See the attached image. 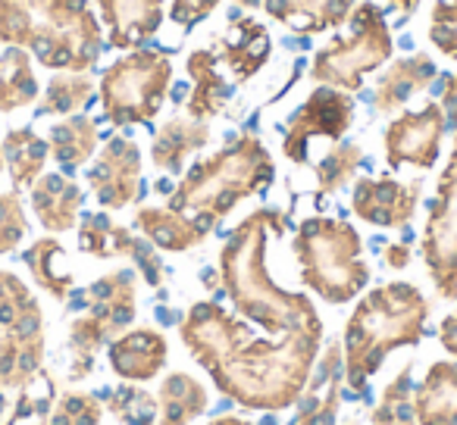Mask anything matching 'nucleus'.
Segmentation results:
<instances>
[{
    "label": "nucleus",
    "mask_w": 457,
    "mask_h": 425,
    "mask_svg": "<svg viewBox=\"0 0 457 425\" xmlns=\"http://www.w3.org/2000/svg\"><path fill=\"white\" fill-rule=\"evenodd\" d=\"M188 354L228 400L248 410H286L311 381L323 338H257L251 323L201 300L179 325Z\"/></svg>",
    "instance_id": "f257e3e1"
},
{
    "label": "nucleus",
    "mask_w": 457,
    "mask_h": 425,
    "mask_svg": "<svg viewBox=\"0 0 457 425\" xmlns=\"http://www.w3.org/2000/svg\"><path fill=\"white\" fill-rule=\"evenodd\" d=\"M286 232V213L254 209L228 232L220 250V279L236 313L270 338H323V319L307 294L286 291L267 269L270 235Z\"/></svg>",
    "instance_id": "f03ea898"
},
{
    "label": "nucleus",
    "mask_w": 457,
    "mask_h": 425,
    "mask_svg": "<svg viewBox=\"0 0 457 425\" xmlns=\"http://www.w3.org/2000/svg\"><path fill=\"white\" fill-rule=\"evenodd\" d=\"M0 45L22 47L47 69L88 72L104 32L88 0H0Z\"/></svg>",
    "instance_id": "7ed1b4c3"
},
{
    "label": "nucleus",
    "mask_w": 457,
    "mask_h": 425,
    "mask_svg": "<svg viewBox=\"0 0 457 425\" xmlns=\"http://www.w3.org/2000/svg\"><path fill=\"white\" fill-rule=\"evenodd\" d=\"M429 300L411 282H388L363 294L345 323V381L367 397L370 379L398 347H413L426 335Z\"/></svg>",
    "instance_id": "20e7f679"
},
{
    "label": "nucleus",
    "mask_w": 457,
    "mask_h": 425,
    "mask_svg": "<svg viewBox=\"0 0 457 425\" xmlns=\"http://www.w3.org/2000/svg\"><path fill=\"white\" fill-rule=\"evenodd\" d=\"M273 178L276 163L263 141L251 132H242L222 151L197 159L185 172L182 182L170 194V209L213 232L238 203L263 194L273 184Z\"/></svg>",
    "instance_id": "39448f33"
},
{
    "label": "nucleus",
    "mask_w": 457,
    "mask_h": 425,
    "mask_svg": "<svg viewBox=\"0 0 457 425\" xmlns=\"http://www.w3.org/2000/svg\"><path fill=\"white\" fill-rule=\"evenodd\" d=\"M292 250L304 288H311L326 304H348L367 288L370 266L363 260V241L345 219H304Z\"/></svg>",
    "instance_id": "423d86ee"
},
{
    "label": "nucleus",
    "mask_w": 457,
    "mask_h": 425,
    "mask_svg": "<svg viewBox=\"0 0 457 425\" xmlns=\"http://www.w3.org/2000/svg\"><path fill=\"white\" fill-rule=\"evenodd\" d=\"M392 51L395 45L386 13L370 0H361L348 16V32L332 38L329 45L317 51V57L311 63V78L354 94V91H361L363 76H370L382 63H388Z\"/></svg>",
    "instance_id": "0eeeda50"
},
{
    "label": "nucleus",
    "mask_w": 457,
    "mask_h": 425,
    "mask_svg": "<svg viewBox=\"0 0 457 425\" xmlns=\"http://www.w3.org/2000/svg\"><path fill=\"white\" fill-rule=\"evenodd\" d=\"M45 316L29 285L0 269V388L20 391L45 372Z\"/></svg>",
    "instance_id": "6e6552de"
},
{
    "label": "nucleus",
    "mask_w": 457,
    "mask_h": 425,
    "mask_svg": "<svg viewBox=\"0 0 457 425\" xmlns=\"http://www.w3.org/2000/svg\"><path fill=\"white\" fill-rule=\"evenodd\" d=\"M172 82V60L163 51H132L101 76L104 119L116 128L145 126L160 113Z\"/></svg>",
    "instance_id": "1a4fd4ad"
},
{
    "label": "nucleus",
    "mask_w": 457,
    "mask_h": 425,
    "mask_svg": "<svg viewBox=\"0 0 457 425\" xmlns=\"http://www.w3.org/2000/svg\"><path fill=\"white\" fill-rule=\"evenodd\" d=\"M442 107L454 128V147H451L448 166L438 176L420 248H423V263L438 298L457 300V72L445 76Z\"/></svg>",
    "instance_id": "9d476101"
},
{
    "label": "nucleus",
    "mask_w": 457,
    "mask_h": 425,
    "mask_svg": "<svg viewBox=\"0 0 457 425\" xmlns=\"http://www.w3.org/2000/svg\"><path fill=\"white\" fill-rule=\"evenodd\" d=\"M351 122H354V97H351L348 91L320 85V88L311 91V97L295 110L292 119L286 122L282 153H286L292 163L304 166L313 138L342 141L345 132L351 128Z\"/></svg>",
    "instance_id": "9b49d317"
},
{
    "label": "nucleus",
    "mask_w": 457,
    "mask_h": 425,
    "mask_svg": "<svg viewBox=\"0 0 457 425\" xmlns=\"http://www.w3.org/2000/svg\"><path fill=\"white\" fill-rule=\"evenodd\" d=\"M445 132H448V116L442 103H426L420 110H404L401 116H395L382 135L388 169H401V166L432 169L442 153Z\"/></svg>",
    "instance_id": "f8f14e48"
},
{
    "label": "nucleus",
    "mask_w": 457,
    "mask_h": 425,
    "mask_svg": "<svg viewBox=\"0 0 457 425\" xmlns=\"http://www.w3.org/2000/svg\"><path fill=\"white\" fill-rule=\"evenodd\" d=\"M88 184L104 209H126L141 197V151L132 138H113L88 169Z\"/></svg>",
    "instance_id": "ddd939ff"
},
{
    "label": "nucleus",
    "mask_w": 457,
    "mask_h": 425,
    "mask_svg": "<svg viewBox=\"0 0 457 425\" xmlns=\"http://www.w3.org/2000/svg\"><path fill=\"white\" fill-rule=\"evenodd\" d=\"M423 182H398L392 176L379 178H357L354 194H351V209L354 217L379 229H407L420 207Z\"/></svg>",
    "instance_id": "4468645a"
},
{
    "label": "nucleus",
    "mask_w": 457,
    "mask_h": 425,
    "mask_svg": "<svg viewBox=\"0 0 457 425\" xmlns=\"http://www.w3.org/2000/svg\"><path fill=\"white\" fill-rule=\"evenodd\" d=\"M79 306L95 319H101L110 341L120 338L135 319V273L132 269H113V273L101 275L85 291H79Z\"/></svg>",
    "instance_id": "2eb2a0df"
},
{
    "label": "nucleus",
    "mask_w": 457,
    "mask_h": 425,
    "mask_svg": "<svg viewBox=\"0 0 457 425\" xmlns=\"http://www.w3.org/2000/svg\"><path fill=\"white\" fill-rule=\"evenodd\" d=\"M166 0H97L107 41L116 51H135L157 35Z\"/></svg>",
    "instance_id": "dca6fc26"
},
{
    "label": "nucleus",
    "mask_w": 457,
    "mask_h": 425,
    "mask_svg": "<svg viewBox=\"0 0 457 425\" xmlns=\"http://www.w3.org/2000/svg\"><path fill=\"white\" fill-rule=\"evenodd\" d=\"M210 51L236 76V82H248L267 66L270 53H273V41H270L267 26H261L257 20H236L226 35L213 41Z\"/></svg>",
    "instance_id": "f3484780"
},
{
    "label": "nucleus",
    "mask_w": 457,
    "mask_h": 425,
    "mask_svg": "<svg viewBox=\"0 0 457 425\" xmlns=\"http://www.w3.org/2000/svg\"><path fill=\"white\" fill-rule=\"evenodd\" d=\"M166 356H170L166 338L154 329L122 331L120 338L110 341L107 350V360L113 366V372L126 381H151L166 366Z\"/></svg>",
    "instance_id": "a211bd4d"
},
{
    "label": "nucleus",
    "mask_w": 457,
    "mask_h": 425,
    "mask_svg": "<svg viewBox=\"0 0 457 425\" xmlns=\"http://www.w3.org/2000/svg\"><path fill=\"white\" fill-rule=\"evenodd\" d=\"M438 69L432 63V57L426 53H411V57L392 60L386 69L376 78V91H373V107L379 113H398L413 94L426 91L436 82Z\"/></svg>",
    "instance_id": "6ab92c4d"
},
{
    "label": "nucleus",
    "mask_w": 457,
    "mask_h": 425,
    "mask_svg": "<svg viewBox=\"0 0 457 425\" xmlns=\"http://www.w3.org/2000/svg\"><path fill=\"white\" fill-rule=\"evenodd\" d=\"M85 191L72 182L70 176H57V172H47L38 182L32 184V209L38 223L45 225L51 235L76 229L79 213H82Z\"/></svg>",
    "instance_id": "aec40b11"
},
{
    "label": "nucleus",
    "mask_w": 457,
    "mask_h": 425,
    "mask_svg": "<svg viewBox=\"0 0 457 425\" xmlns=\"http://www.w3.org/2000/svg\"><path fill=\"white\" fill-rule=\"evenodd\" d=\"M188 76H191V91H188V116L197 122L216 119L222 110L232 101V85L226 82V76L220 72V60L210 47H197L188 57Z\"/></svg>",
    "instance_id": "412c9836"
},
{
    "label": "nucleus",
    "mask_w": 457,
    "mask_h": 425,
    "mask_svg": "<svg viewBox=\"0 0 457 425\" xmlns=\"http://www.w3.org/2000/svg\"><path fill=\"white\" fill-rule=\"evenodd\" d=\"M261 7L298 35H320L348 22L354 0H261Z\"/></svg>",
    "instance_id": "4be33fe9"
},
{
    "label": "nucleus",
    "mask_w": 457,
    "mask_h": 425,
    "mask_svg": "<svg viewBox=\"0 0 457 425\" xmlns=\"http://www.w3.org/2000/svg\"><path fill=\"white\" fill-rule=\"evenodd\" d=\"M135 229L141 232V238L154 244L160 250H172V254H182L197 244H204V238L210 235L201 223L182 217L170 207H141L135 213Z\"/></svg>",
    "instance_id": "5701e85b"
},
{
    "label": "nucleus",
    "mask_w": 457,
    "mask_h": 425,
    "mask_svg": "<svg viewBox=\"0 0 457 425\" xmlns=\"http://www.w3.org/2000/svg\"><path fill=\"white\" fill-rule=\"evenodd\" d=\"M207 141H210L207 122H197V119H191V116H172V119H166L163 126L154 132L151 159L157 169L176 176V172H182L185 159L201 151Z\"/></svg>",
    "instance_id": "b1692460"
},
{
    "label": "nucleus",
    "mask_w": 457,
    "mask_h": 425,
    "mask_svg": "<svg viewBox=\"0 0 457 425\" xmlns=\"http://www.w3.org/2000/svg\"><path fill=\"white\" fill-rule=\"evenodd\" d=\"M417 425H457V363H436L413 394Z\"/></svg>",
    "instance_id": "393cba45"
},
{
    "label": "nucleus",
    "mask_w": 457,
    "mask_h": 425,
    "mask_svg": "<svg viewBox=\"0 0 457 425\" xmlns=\"http://www.w3.org/2000/svg\"><path fill=\"white\" fill-rule=\"evenodd\" d=\"M4 163H7L10 182H13V191L32 188L41 176H45V163L51 157V147L32 128H10L4 135Z\"/></svg>",
    "instance_id": "a878e982"
},
{
    "label": "nucleus",
    "mask_w": 457,
    "mask_h": 425,
    "mask_svg": "<svg viewBox=\"0 0 457 425\" xmlns=\"http://www.w3.org/2000/svg\"><path fill=\"white\" fill-rule=\"evenodd\" d=\"M207 391L188 372H172L157 391V425H191L207 410Z\"/></svg>",
    "instance_id": "bb28decb"
},
{
    "label": "nucleus",
    "mask_w": 457,
    "mask_h": 425,
    "mask_svg": "<svg viewBox=\"0 0 457 425\" xmlns=\"http://www.w3.org/2000/svg\"><path fill=\"white\" fill-rule=\"evenodd\" d=\"M97 141H101V132H97V122L88 119V116H66L47 135V147H51V157L63 166L66 172L85 166L97 151Z\"/></svg>",
    "instance_id": "cd10ccee"
},
{
    "label": "nucleus",
    "mask_w": 457,
    "mask_h": 425,
    "mask_svg": "<svg viewBox=\"0 0 457 425\" xmlns=\"http://www.w3.org/2000/svg\"><path fill=\"white\" fill-rule=\"evenodd\" d=\"M22 260L41 291H47L54 300H70V294L76 291V279L66 269V250L57 238H38L22 254Z\"/></svg>",
    "instance_id": "c85d7f7f"
},
{
    "label": "nucleus",
    "mask_w": 457,
    "mask_h": 425,
    "mask_svg": "<svg viewBox=\"0 0 457 425\" xmlns=\"http://www.w3.org/2000/svg\"><path fill=\"white\" fill-rule=\"evenodd\" d=\"M38 101V78L32 57L22 47H7L0 53V113H16Z\"/></svg>",
    "instance_id": "c756f323"
},
{
    "label": "nucleus",
    "mask_w": 457,
    "mask_h": 425,
    "mask_svg": "<svg viewBox=\"0 0 457 425\" xmlns=\"http://www.w3.org/2000/svg\"><path fill=\"white\" fill-rule=\"evenodd\" d=\"M132 232L126 225L113 223L107 213H88L79 225V248L85 254L97 257V260H110V257H126L129 244H132Z\"/></svg>",
    "instance_id": "7c9ffc66"
},
{
    "label": "nucleus",
    "mask_w": 457,
    "mask_h": 425,
    "mask_svg": "<svg viewBox=\"0 0 457 425\" xmlns=\"http://www.w3.org/2000/svg\"><path fill=\"white\" fill-rule=\"evenodd\" d=\"M95 78L88 72H60L47 82L41 97V113L54 116H76L95 101Z\"/></svg>",
    "instance_id": "2f4dec72"
},
{
    "label": "nucleus",
    "mask_w": 457,
    "mask_h": 425,
    "mask_svg": "<svg viewBox=\"0 0 457 425\" xmlns=\"http://www.w3.org/2000/svg\"><path fill=\"white\" fill-rule=\"evenodd\" d=\"M110 344L107 329L101 325V319H95L91 313L72 319L70 325V350H72V379H85L95 366L97 350Z\"/></svg>",
    "instance_id": "473e14b6"
},
{
    "label": "nucleus",
    "mask_w": 457,
    "mask_h": 425,
    "mask_svg": "<svg viewBox=\"0 0 457 425\" xmlns=\"http://www.w3.org/2000/svg\"><path fill=\"white\" fill-rule=\"evenodd\" d=\"M363 159V151L351 141H338L329 153L317 163V197L336 194L354 178L357 166Z\"/></svg>",
    "instance_id": "72a5a7b5"
},
{
    "label": "nucleus",
    "mask_w": 457,
    "mask_h": 425,
    "mask_svg": "<svg viewBox=\"0 0 457 425\" xmlns=\"http://www.w3.org/2000/svg\"><path fill=\"white\" fill-rule=\"evenodd\" d=\"M110 413L126 425H154L157 422V400L145 388H135L132 381L122 388H110L104 400Z\"/></svg>",
    "instance_id": "f704fd0d"
},
{
    "label": "nucleus",
    "mask_w": 457,
    "mask_h": 425,
    "mask_svg": "<svg viewBox=\"0 0 457 425\" xmlns=\"http://www.w3.org/2000/svg\"><path fill=\"white\" fill-rule=\"evenodd\" d=\"M373 425H417L411 394V366H404L386 385V394L373 410Z\"/></svg>",
    "instance_id": "c9c22d12"
},
{
    "label": "nucleus",
    "mask_w": 457,
    "mask_h": 425,
    "mask_svg": "<svg viewBox=\"0 0 457 425\" xmlns=\"http://www.w3.org/2000/svg\"><path fill=\"white\" fill-rule=\"evenodd\" d=\"M29 232L26 207L20 200V191H4L0 194V257L13 254Z\"/></svg>",
    "instance_id": "e433bc0d"
},
{
    "label": "nucleus",
    "mask_w": 457,
    "mask_h": 425,
    "mask_svg": "<svg viewBox=\"0 0 457 425\" xmlns=\"http://www.w3.org/2000/svg\"><path fill=\"white\" fill-rule=\"evenodd\" d=\"M104 416V404L95 394H66L54 406L47 425H97Z\"/></svg>",
    "instance_id": "4c0bfd02"
},
{
    "label": "nucleus",
    "mask_w": 457,
    "mask_h": 425,
    "mask_svg": "<svg viewBox=\"0 0 457 425\" xmlns=\"http://www.w3.org/2000/svg\"><path fill=\"white\" fill-rule=\"evenodd\" d=\"M429 41L438 53L457 60V0H436L429 16Z\"/></svg>",
    "instance_id": "58836bf2"
},
{
    "label": "nucleus",
    "mask_w": 457,
    "mask_h": 425,
    "mask_svg": "<svg viewBox=\"0 0 457 425\" xmlns=\"http://www.w3.org/2000/svg\"><path fill=\"white\" fill-rule=\"evenodd\" d=\"M129 260L135 263V269H138L141 275H145V282L151 288H160L163 285V279H166V266H163V260H160V254L154 250V244L147 241V238H138L135 235L132 238V244H129Z\"/></svg>",
    "instance_id": "ea45409f"
},
{
    "label": "nucleus",
    "mask_w": 457,
    "mask_h": 425,
    "mask_svg": "<svg viewBox=\"0 0 457 425\" xmlns=\"http://www.w3.org/2000/svg\"><path fill=\"white\" fill-rule=\"evenodd\" d=\"M220 0H172L170 4V20L179 29H195L216 10Z\"/></svg>",
    "instance_id": "a19ab883"
},
{
    "label": "nucleus",
    "mask_w": 457,
    "mask_h": 425,
    "mask_svg": "<svg viewBox=\"0 0 457 425\" xmlns=\"http://www.w3.org/2000/svg\"><path fill=\"white\" fill-rule=\"evenodd\" d=\"M382 263H386L388 269H404L407 263H411V248L398 241H388L386 248H382Z\"/></svg>",
    "instance_id": "79ce46f5"
},
{
    "label": "nucleus",
    "mask_w": 457,
    "mask_h": 425,
    "mask_svg": "<svg viewBox=\"0 0 457 425\" xmlns=\"http://www.w3.org/2000/svg\"><path fill=\"white\" fill-rule=\"evenodd\" d=\"M438 341H442V347L448 350L451 356H457V310L442 319V325H438Z\"/></svg>",
    "instance_id": "37998d69"
},
{
    "label": "nucleus",
    "mask_w": 457,
    "mask_h": 425,
    "mask_svg": "<svg viewBox=\"0 0 457 425\" xmlns=\"http://www.w3.org/2000/svg\"><path fill=\"white\" fill-rule=\"evenodd\" d=\"M392 4V10H398L401 16H413L420 7V0H388Z\"/></svg>",
    "instance_id": "c03bdc74"
},
{
    "label": "nucleus",
    "mask_w": 457,
    "mask_h": 425,
    "mask_svg": "<svg viewBox=\"0 0 457 425\" xmlns=\"http://www.w3.org/2000/svg\"><path fill=\"white\" fill-rule=\"evenodd\" d=\"M207 425H251L248 419H238V416H220V419H213V422H207Z\"/></svg>",
    "instance_id": "a18cd8bd"
},
{
    "label": "nucleus",
    "mask_w": 457,
    "mask_h": 425,
    "mask_svg": "<svg viewBox=\"0 0 457 425\" xmlns=\"http://www.w3.org/2000/svg\"><path fill=\"white\" fill-rule=\"evenodd\" d=\"M238 7H245V10H251V7H261V0H236Z\"/></svg>",
    "instance_id": "49530a36"
},
{
    "label": "nucleus",
    "mask_w": 457,
    "mask_h": 425,
    "mask_svg": "<svg viewBox=\"0 0 457 425\" xmlns=\"http://www.w3.org/2000/svg\"><path fill=\"white\" fill-rule=\"evenodd\" d=\"M0 172H4V151H0Z\"/></svg>",
    "instance_id": "de8ad7c7"
}]
</instances>
